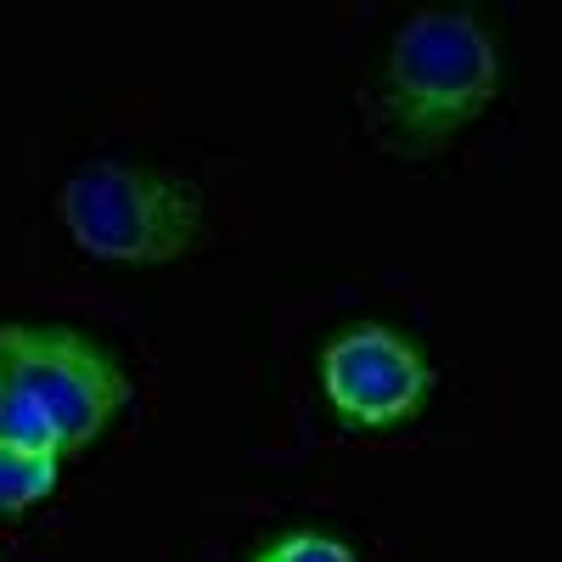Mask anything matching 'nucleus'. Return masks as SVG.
I'll list each match as a JSON object with an SVG mask.
<instances>
[{"label": "nucleus", "mask_w": 562, "mask_h": 562, "mask_svg": "<svg viewBox=\"0 0 562 562\" xmlns=\"http://www.w3.org/2000/svg\"><path fill=\"white\" fill-rule=\"evenodd\" d=\"M501 90V52L467 12L411 18L383 68V119L405 147H439L445 135L473 124Z\"/></svg>", "instance_id": "obj_1"}, {"label": "nucleus", "mask_w": 562, "mask_h": 562, "mask_svg": "<svg viewBox=\"0 0 562 562\" xmlns=\"http://www.w3.org/2000/svg\"><path fill=\"white\" fill-rule=\"evenodd\" d=\"M198 192L186 180L130 169V164H85L63 186V225L90 259L113 265H164L198 237Z\"/></svg>", "instance_id": "obj_2"}, {"label": "nucleus", "mask_w": 562, "mask_h": 562, "mask_svg": "<svg viewBox=\"0 0 562 562\" xmlns=\"http://www.w3.org/2000/svg\"><path fill=\"white\" fill-rule=\"evenodd\" d=\"M0 355H7L12 383H23L52 411L63 450L90 445L108 422L124 411L130 383L113 355H102L79 333H34V326H0Z\"/></svg>", "instance_id": "obj_3"}, {"label": "nucleus", "mask_w": 562, "mask_h": 562, "mask_svg": "<svg viewBox=\"0 0 562 562\" xmlns=\"http://www.w3.org/2000/svg\"><path fill=\"white\" fill-rule=\"evenodd\" d=\"M321 383L344 428H394L428 405L434 371L389 326H349L321 355Z\"/></svg>", "instance_id": "obj_4"}, {"label": "nucleus", "mask_w": 562, "mask_h": 562, "mask_svg": "<svg viewBox=\"0 0 562 562\" xmlns=\"http://www.w3.org/2000/svg\"><path fill=\"white\" fill-rule=\"evenodd\" d=\"M0 445L23 450V456H68L52 411H45L23 383H7V394H0Z\"/></svg>", "instance_id": "obj_5"}, {"label": "nucleus", "mask_w": 562, "mask_h": 562, "mask_svg": "<svg viewBox=\"0 0 562 562\" xmlns=\"http://www.w3.org/2000/svg\"><path fill=\"white\" fill-rule=\"evenodd\" d=\"M57 461L63 456H23L0 445V512H29L57 490Z\"/></svg>", "instance_id": "obj_6"}, {"label": "nucleus", "mask_w": 562, "mask_h": 562, "mask_svg": "<svg viewBox=\"0 0 562 562\" xmlns=\"http://www.w3.org/2000/svg\"><path fill=\"white\" fill-rule=\"evenodd\" d=\"M254 562H360L344 540H333V535H281L276 546H265Z\"/></svg>", "instance_id": "obj_7"}, {"label": "nucleus", "mask_w": 562, "mask_h": 562, "mask_svg": "<svg viewBox=\"0 0 562 562\" xmlns=\"http://www.w3.org/2000/svg\"><path fill=\"white\" fill-rule=\"evenodd\" d=\"M7 383H12V371H7V355H0V394H7Z\"/></svg>", "instance_id": "obj_8"}]
</instances>
